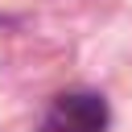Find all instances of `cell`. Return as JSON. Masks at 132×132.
<instances>
[{"label":"cell","mask_w":132,"mask_h":132,"mask_svg":"<svg viewBox=\"0 0 132 132\" xmlns=\"http://www.w3.org/2000/svg\"><path fill=\"white\" fill-rule=\"evenodd\" d=\"M41 132H107V103L95 91H66L50 103Z\"/></svg>","instance_id":"6da1fadb"}]
</instances>
